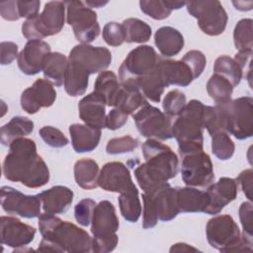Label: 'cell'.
Wrapping results in <instances>:
<instances>
[{"mask_svg": "<svg viewBox=\"0 0 253 253\" xmlns=\"http://www.w3.org/2000/svg\"><path fill=\"white\" fill-rule=\"evenodd\" d=\"M158 67L167 87L170 85L186 87L195 79L189 66L182 60L160 58Z\"/></svg>", "mask_w": 253, "mask_h": 253, "instance_id": "obj_24", "label": "cell"}, {"mask_svg": "<svg viewBox=\"0 0 253 253\" xmlns=\"http://www.w3.org/2000/svg\"><path fill=\"white\" fill-rule=\"evenodd\" d=\"M166 3L171 10H178L187 4V2L183 1H166Z\"/></svg>", "mask_w": 253, "mask_h": 253, "instance_id": "obj_56", "label": "cell"}, {"mask_svg": "<svg viewBox=\"0 0 253 253\" xmlns=\"http://www.w3.org/2000/svg\"><path fill=\"white\" fill-rule=\"evenodd\" d=\"M39 228L43 239L54 243L59 252L87 253L92 251V238L74 223L60 219L53 213L39 215Z\"/></svg>", "mask_w": 253, "mask_h": 253, "instance_id": "obj_3", "label": "cell"}, {"mask_svg": "<svg viewBox=\"0 0 253 253\" xmlns=\"http://www.w3.org/2000/svg\"><path fill=\"white\" fill-rule=\"evenodd\" d=\"M68 58L60 52H50L43 63L42 72L46 80L51 82L56 87H59L64 82V74L67 67Z\"/></svg>", "mask_w": 253, "mask_h": 253, "instance_id": "obj_33", "label": "cell"}, {"mask_svg": "<svg viewBox=\"0 0 253 253\" xmlns=\"http://www.w3.org/2000/svg\"><path fill=\"white\" fill-rule=\"evenodd\" d=\"M68 60L79 63L90 74H94L104 71L110 65L112 53L104 46H93L81 43L71 49Z\"/></svg>", "mask_w": 253, "mask_h": 253, "instance_id": "obj_16", "label": "cell"}, {"mask_svg": "<svg viewBox=\"0 0 253 253\" xmlns=\"http://www.w3.org/2000/svg\"><path fill=\"white\" fill-rule=\"evenodd\" d=\"M98 186L107 192L124 193L135 186L127 167L119 161L106 163L99 173Z\"/></svg>", "mask_w": 253, "mask_h": 253, "instance_id": "obj_19", "label": "cell"}, {"mask_svg": "<svg viewBox=\"0 0 253 253\" xmlns=\"http://www.w3.org/2000/svg\"><path fill=\"white\" fill-rule=\"evenodd\" d=\"M119 206L121 213L126 221L136 222L138 220L141 213V204L135 186L120 195Z\"/></svg>", "mask_w": 253, "mask_h": 253, "instance_id": "obj_35", "label": "cell"}, {"mask_svg": "<svg viewBox=\"0 0 253 253\" xmlns=\"http://www.w3.org/2000/svg\"><path fill=\"white\" fill-rule=\"evenodd\" d=\"M132 84L139 88L145 98L155 103L160 102L164 89L167 88V85L158 67V63L153 70H151Z\"/></svg>", "mask_w": 253, "mask_h": 253, "instance_id": "obj_30", "label": "cell"}, {"mask_svg": "<svg viewBox=\"0 0 253 253\" xmlns=\"http://www.w3.org/2000/svg\"><path fill=\"white\" fill-rule=\"evenodd\" d=\"M160 57L150 45H139L132 49L119 68L121 83H134L155 68Z\"/></svg>", "mask_w": 253, "mask_h": 253, "instance_id": "obj_13", "label": "cell"}, {"mask_svg": "<svg viewBox=\"0 0 253 253\" xmlns=\"http://www.w3.org/2000/svg\"><path fill=\"white\" fill-rule=\"evenodd\" d=\"M126 42H146L151 37L150 26L136 18H128L122 23Z\"/></svg>", "mask_w": 253, "mask_h": 253, "instance_id": "obj_37", "label": "cell"}, {"mask_svg": "<svg viewBox=\"0 0 253 253\" xmlns=\"http://www.w3.org/2000/svg\"><path fill=\"white\" fill-rule=\"evenodd\" d=\"M2 209L10 213L26 218H34L41 214V199L39 194L28 196L20 191L4 186L1 188Z\"/></svg>", "mask_w": 253, "mask_h": 253, "instance_id": "obj_15", "label": "cell"}, {"mask_svg": "<svg viewBox=\"0 0 253 253\" xmlns=\"http://www.w3.org/2000/svg\"><path fill=\"white\" fill-rule=\"evenodd\" d=\"M181 175L183 182L190 187H209L213 179L212 162L209 154L204 151L184 155Z\"/></svg>", "mask_w": 253, "mask_h": 253, "instance_id": "obj_14", "label": "cell"}, {"mask_svg": "<svg viewBox=\"0 0 253 253\" xmlns=\"http://www.w3.org/2000/svg\"><path fill=\"white\" fill-rule=\"evenodd\" d=\"M50 53V46L42 40L29 41L17 57L20 70L26 75H35L42 71L46 56Z\"/></svg>", "mask_w": 253, "mask_h": 253, "instance_id": "obj_20", "label": "cell"}, {"mask_svg": "<svg viewBox=\"0 0 253 253\" xmlns=\"http://www.w3.org/2000/svg\"><path fill=\"white\" fill-rule=\"evenodd\" d=\"M210 245L220 252L252 251V239L243 236L234 219L229 214L211 218L206 226Z\"/></svg>", "mask_w": 253, "mask_h": 253, "instance_id": "obj_5", "label": "cell"}, {"mask_svg": "<svg viewBox=\"0 0 253 253\" xmlns=\"http://www.w3.org/2000/svg\"><path fill=\"white\" fill-rule=\"evenodd\" d=\"M154 42L164 57L177 55L184 46L182 34L169 26L159 28L154 35Z\"/></svg>", "mask_w": 253, "mask_h": 253, "instance_id": "obj_28", "label": "cell"}, {"mask_svg": "<svg viewBox=\"0 0 253 253\" xmlns=\"http://www.w3.org/2000/svg\"><path fill=\"white\" fill-rule=\"evenodd\" d=\"M104 41L112 46H119L126 41L125 30L122 24L117 22H109L103 29Z\"/></svg>", "mask_w": 253, "mask_h": 253, "instance_id": "obj_45", "label": "cell"}, {"mask_svg": "<svg viewBox=\"0 0 253 253\" xmlns=\"http://www.w3.org/2000/svg\"><path fill=\"white\" fill-rule=\"evenodd\" d=\"M120 223L114 205L109 201H101L96 205L91 220L92 251L107 253L113 251L118 244L117 231Z\"/></svg>", "mask_w": 253, "mask_h": 253, "instance_id": "obj_7", "label": "cell"}, {"mask_svg": "<svg viewBox=\"0 0 253 253\" xmlns=\"http://www.w3.org/2000/svg\"><path fill=\"white\" fill-rule=\"evenodd\" d=\"M204 110L205 105L202 102L191 100L172 125L173 136L176 138L179 152L183 156L203 151Z\"/></svg>", "mask_w": 253, "mask_h": 253, "instance_id": "obj_4", "label": "cell"}, {"mask_svg": "<svg viewBox=\"0 0 253 253\" xmlns=\"http://www.w3.org/2000/svg\"><path fill=\"white\" fill-rule=\"evenodd\" d=\"M66 21L72 29L75 38L84 44L93 42L100 34L97 14L82 1H66Z\"/></svg>", "mask_w": 253, "mask_h": 253, "instance_id": "obj_11", "label": "cell"}, {"mask_svg": "<svg viewBox=\"0 0 253 253\" xmlns=\"http://www.w3.org/2000/svg\"><path fill=\"white\" fill-rule=\"evenodd\" d=\"M34 130V122L25 117H14L0 129L1 143L10 145L14 140L25 137Z\"/></svg>", "mask_w": 253, "mask_h": 253, "instance_id": "obj_32", "label": "cell"}, {"mask_svg": "<svg viewBox=\"0 0 253 253\" xmlns=\"http://www.w3.org/2000/svg\"><path fill=\"white\" fill-rule=\"evenodd\" d=\"M73 149L78 153L93 151L99 144L101 129L87 125L73 124L69 126Z\"/></svg>", "mask_w": 253, "mask_h": 253, "instance_id": "obj_27", "label": "cell"}, {"mask_svg": "<svg viewBox=\"0 0 253 253\" xmlns=\"http://www.w3.org/2000/svg\"><path fill=\"white\" fill-rule=\"evenodd\" d=\"M55 99L56 91L53 84L46 79L40 78L22 93L21 107L26 113L32 115L38 113L42 108L52 106Z\"/></svg>", "mask_w": 253, "mask_h": 253, "instance_id": "obj_17", "label": "cell"}, {"mask_svg": "<svg viewBox=\"0 0 253 253\" xmlns=\"http://www.w3.org/2000/svg\"><path fill=\"white\" fill-rule=\"evenodd\" d=\"M90 73L79 63L68 60L64 74V89L69 96L77 97L85 94L89 84Z\"/></svg>", "mask_w": 253, "mask_h": 253, "instance_id": "obj_29", "label": "cell"}, {"mask_svg": "<svg viewBox=\"0 0 253 253\" xmlns=\"http://www.w3.org/2000/svg\"><path fill=\"white\" fill-rule=\"evenodd\" d=\"M239 218L243 228L242 235L252 239L253 232V207L251 202H244L239 208Z\"/></svg>", "mask_w": 253, "mask_h": 253, "instance_id": "obj_48", "label": "cell"}, {"mask_svg": "<svg viewBox=\"0 0 253 253\" xmlns=\"http://www.w3.org/2000/svg\"><path fill=\"white\" fill-rule=\"evenodd\" d=\"M145 162L134 170L136 181L144 193L153 191L176 177L179 160L177 154L166 144L148 138L141 146Z\"/></svg>", "mask_w": 253, "mask_h": 253, "instance_id": "obj_2", "label": "cell"}, {"mask_svg": "<svg viewBox=\"0 0 253 253\" xmlns=\"http://www.w3.org/2000/svg\"><path fill=\"white\" fill-rule=\"evenodd\" d=\"M237 183L235 179L222 177L216 183L211 184L208 187L207 193L210 198V203L204 212L208 214H216L236 199Z\"/></svg>", "mask_w": 253, "mask_h": 253, "instance_id": "obj_21", "label": "cell"}, {"mask_svg": "<svg viewBox=\"0 0 253 253\" xmlns=\"http://www.w3.org/2000/svg\"><path fill=\"white\" fill-rule=\"evenodd\" d=\"M41 2L38 0L35 1H19L18 0V9L20 18L29 19L37 14H39V9Z\"/></svg>", "mask_w": 253, "mask_h": 253, "instance_id": "obj_54", "label": "cell"}, {"mask_svg": "<svg viewBox=\"0 0 253 253\" xmlns=\"http://www.w3.org/2000/svg\"><path fill=\"white\" fill-rule=\"evenodd\" d=\"M127 122V115L115 108L106 117V127L115 130L122 127Z\"/></svg>", "mask_w": 253, "mask_h": 253, "instance_id": "obj_49", "label": "cell"}, {"mask_svg": "<svg viewBox=\"0 0 253 253\" xmlns=\"http://www.w3.org/2000/svg\"><path fill=\"white\" fill-rule=\"evenodd\" d=\"M121 84L113 71L104 70L99 73L94 84V92L100 95L107 106L113 107Z\"/></svg>", "mask_w": 253, "mask_h": 253, "instance_id": "obj_34", "label": "cell"}, {"mask_svg": "<svg viewBox=\"0 0 253 253\" xmlns=\"http://www.w3.org/2000/svg\"><path fill=\"white\" fill-rule=\"evenodd\" d=\"M39 196L44 212L53 214L66 212L73 202V192L65 186H53Z\"/></svg>", "mask_w": 253, "mask_h": 253, "instance_id": "obj_23", "label": "cell"}, {"mask_svg": "<svg viewBox=\"0 0 253 253\" xmlns=\"http://www.w3.org/2000/svg\"><path fill=\"white\" fill-rule=\"evenodd\" d=\"M186 96L178 89H174L164 97L162 107L164 114L168 117H176L181 114L186 106Z\"/></svg>", "mask_w": 253, "mask_h": 253, "instance_id": "obj_41", "label": "cell"}, {"mask_svg": "<svg viewBox=\"0 0 253 253\" xmlns=\"http://www.w3.org/2000/svg\"><path fill=\"white\" fill-rule=\"evenodd\" d=\"M176 198L180 212H204L210 203L207 191H201L190 186L177 187Z\"/></svg>", "mask_w": 253, "mask_h": 253, "instance_id": "obj_25", "label": "cell"}, {"mask_svg": "<svg viewBox=\"0 0 253 253\" xmlns=\"http://www.w3.org/2000/svg\"><path fill=\"white\" fill-rule=\"evenodd\" d=\"M99 173V165L93 159H79L74 164L75 182L82 189L93 190L97 188Z\"/></svg>", "mask_w": 253, "mask_h": 253, "instance_id": "obj_31", "label": "cell"}, {"mask_svg": "<svg viewBox=\"0 0 253 253\" xmlns=\"http://www.w3.org/2000/svg\"><path fill=\"white\" fill-rule=\"evenodd\" d=\"M141 11L154 20H163L170 16L172 10L166 1L161 0H142L139 2Z\"/></svg>", "mask_w": 253, "mask_h": 253, "instance_id": "obj_42", "label": "cell"}, {"mask_svg": "<svg viewBox=\"0 0 253 253\" xmlns=\"http://www.w3.org/2000/svg\"><path fill=\"white\" fill-rule=\"evenodd\" d=\"M213 71L215 74L221 75L227 79L233 88L240 83L243 76V72L240 66L233 58L227 55H220L215 59Z\"/></svg>", "mask_w": 253, "mask_h": 253, "instance_id": "obj_38", "label": "cell"}, {"mask_svg": "<svg viewBox=\"0 0 253 253\" xmlns=\"http://www.w3.org/2000/svg\"><path fill=\"white\" fill-rule=\"evenodd\" d=\"M252 169H246L242 171L238 177L235 179L237 185L240 186V189L242 190L243 194L246 196V198L251 202L253 200L252 198Z\"/></svg>", "mask_w": 253, "mask_h": 253, "instance_id": "obj_53", "label": "cell"}, {"mask_svg": "<svg viewBox=\"0 0 253 253\" xmlns=\"http://www.w3.org/2000/svg\"><path fill=\"white\" fill-rule=\"evenodd\" d=\"M251 57H252V49L249 50H241L238 51L235 56H234V60L236 61V63L240 66V68L242 69V72H247L246 75V79L249 82V85L251 86Z\"/></svg>", "mask_w": 253, "mask_h": 253, "instance_id": "obj_52", "label": "cell"}, {"mask_svg": "<svg viewBox=\"0 0 253 253\" xmlns=\"http://www.w3.org/2000/svg\"><path fill=\"white\" fill-rule=\"evenodd\" d=\"M3 174L12 182H20L28 188H40L49 180V170L38 154L33 139L21 137L9 145L3 162Z\"/></svg>", "mask_w": 253, "mask_h": 253, "instance_id": "obj_1", "label": "cell"}, {"mask_svg": "<svg viewBox=\"0 0 253 253\" xmlns=\"http://www.w3.org/2000/svg\"><path fill=\"white\" fill-rule=\"evenodd\" d=\"M142 227L152 228L161 221H170L180 212L177 206L176 188L167 182L159 188L142 194Z\"/></svg>", "mask_w": 253, "mask_h": 253, "instance_id": "obj_8", "label": "cell"}, {"mask_svg": "<svg viewBox=\"0 0 253 253\" xmlns=\"http://www.w3.org/2000/svg\"><path fill=\"white\" fill-rule=\"evenodd\" d=\"M96 205L97 204L92 199H83L77 203L74 208V216L76 221L82 226H88L91 223Z\"/></svg>", "mask_w": 253, "mask_h": 253, "instance_id": "obj_46", "label": "cell"}, {"mask_svg": "<svg viewBox=\"0 0 253 253\" xmlns=\"http://www.w3.org/2000/svg\"><path fill=\"white\" fill-rule=\"evenodd\" d=\"M183 62H185L189 68L191 69L194 78H198L204 71L206 64H207V59L204 53L200 50H190L188 51L183 58L181 59Z\"/></svg>", "mask_w": 253, "mask_h": 253, "instance_id": "obj_47", "label": "cell"}, {"mask_svg": "<svg viewBox=\"0 0 253 253\" xmlns=\"http://www.w3.org/2000/svg\"><path fill=\"white\" fill-rule=\"evenodd\" d=\"M0 14L4 20L18 21L20 19L18 0L3 1L0 3Z\"/></svg>", "mask_w": 253, "mask_h": 253, "instance_id": "obj_51", "label": "cell"}, {"mask_svg": "<svg viewBox=\"0 0 253 253\" xmlns=\"http://www.w3.org/2000/svg\"><path fill=\"white\" fill-rule=\"evenodd\" d=\"M0 233L3 245L17 249L27 246L34 240L36 228L17 217L3 215L0 218Z\"/></svg>", "mask_w": 253, "mask_h": 253, "instance_id": "obj_18", "label": "cell"}, {"mask_svg": "<svg viewBox=\"0 0 253 253\" xmlns=\"http://www.w3.org/2000/svg\"><path fill=\"white\" fill-rule=\"evenodd\" d=\"M1 57L0 62L2 65L12 63V61L18 57V45L13 42H2L0 44Z\"/></svg>", "mask_w": 253, "mask_h": 253, "instance_id": "obj_50", "label": "cell"}, {"mask_svg": "<svg viewBox=\"0 0 253 253\" xmlns=\"http://www.w3.org/2000/svg\"><path fill=\"white\" fill-rule=\"evenodd\" d=\"M106 102L94 91L83 99L78 104L79 117L85 125L96 128L106 127Z\"/></svg>", "mask_w": 253, "mask_h": 253, "instance_id": "obj_22", "label": "cell"}, {"mask_svg": "<svg viewBox=\"0 0 253 253\" xmlns=\"http://www.w3.org/2000/svg\"><path fill=\"white\" fill-rule=\"evenodd\" d=\"M252 19H242L237 22L233 31V41L238 51L252 49Z\"/></svg>", "mask_w": 253, "mask_h": 253, "instance_id": "obj_39", "label": "cell"}, {"mask_svg": "<svg viewBox=\"0 0 253 253\" xmlns=\"http://www.w3.org/2000/svg\"><path fill=\"white\" fill-rule=\"evenodd\" d=\"M190 15L198 20L200 29L209 36H218L222 34L227 24V14L218 1L199 0L186 4Z\"/></svg>", "mask_w": 253, "mask_h": 253, "instance_id": "obj_10", "label": "cell"}, {"mask_svg": "<svg viewBox=\"0 0 253 253\" xmlns=\"http://www.w3.org/2000/svg\"><path fill=\"white\" fill-rule=\"evenodd\" d=\"M146 104H148L146 98L137 86L132 83H121L113 107L128 116L133 115Z\"/></svg>", "mask_w": 253, "mask_h": 253, "instance_id": "obj_26", "label": "cell"}, {"mask_svg": "<svg viewBox=\"0 0 253 253\" xmlns=\"http://www.w3.org/2000/svg\"><path fill=\"white\" fill-rule=\"evenodd\" d=\"M181 251H198V249L186 243H176L170 248V252H181Z\"/></svg>", "mask_w": 253, "mask_h": 253, "instance_id": "obj_55", "label": "cell"}, {"mask_svg": "<svg viewBox=\"0 0 253 253\" xmlns=\"http://www.w3.org/2000/svg\"><path fill=\"white\" fill-rule=\"evenodd\" d=\"M138 146V140L130 135L115 137L108 141L106 152L108 154H122L131 152Z\"/></svg>", "mask_w": 253, "mask_h": 253, "instance_id": "obj_43", "label": "cell"}, {"mask_svg": "<svg viewBox=\"0 0 253 253\" xmlns=\"http://www.w3.org/2000/svg\"><path fill=\"white\" fill-rule=\"evenodd\" d=\"M235 145L226 131H217L211 135V151L220 160L232 157Z\"/></svg>", "mask_w": 253, "mask_h": 253, "instance_id": "obj_40", "label": "cell"}, {"mask_svg": "<svg viewBox=\"0 0 253 253\" xmlns=\"http://www.w3.org/2000/svg\"><path fill=\"white\" fill-rule=\"evenodd\" d=\"M132 118L138 131L144 137L157 140H166L174 137L170 117L156 107L146 104L135 112Z\"/></svg>", "mask_w": 253, "mask_h": 253, "instance_id": "obj_12", "label": "cell"}, {"mask_svg": "<svg viewBox=\"0 0 253 253\" xmlns=\"http://www.w3.org/2000/svg\"><path fill=\"white\" fill-rule=\"evenodd\" d=\"M65 8V3L61 1L45 3L41 14L26 19L23 23V36L29 41H33L58 34L64 25Z\"/></svg>", "mask_w": 253, "mask_h": 253, "instance_id": "obj_9", "label": "cell"}, {"mask_svg": "<svg viewBox=\"0 0 253 253\" xmlns=\"http://www.w3.org/2000/svg\"><path fill=\"white\" fill-rule=\"evenodd\" d=\"M39 133L42 140L50 147L60 148L68 144L67 137L62 133L61 130L56 127L45 126L39 130Z\"/></svg>", "mask_w": 253, "mask_h": 253, "instance_id": "obj_44", "label": "cell"}, {"mask_svg": "<svg viewBox=\"0 0 253 253\" xmlns=\"http://www.w3.org/2000/svg\"><path fill=\"white\" fill-rule=\"evenodd\" d=\"M222 129L237 139H246L253 134V99L240 97L224 104L215 105Z\"/></svg>", "mask_w": 253, "mask_h": 253, "instance_id": "obj_6", "label": "cell"}, {"mask_svg": "<svg viewBox=\"0 0 253 253\" xmlns=\"http://www.w3.org/2000/svg\"><path fill=\"white\" fill-rule=\"evenodd\" d=\"M108 2H103V1H85V4L90 7V8H99L104 5H106Z\"/></svg>", "mask_w": 253, "mask_h": 253, "instance_id": "obj_57", "label": "cell"}, {"mask_svg": "<svg viewBox=\"0 0 253 253\" xmlns=\"http://www.w3.org/2000/svg\"><path fill=\"white\" fill-rule=\"evenodd\" d=\"M207 91L216 104H224L231 100L233 86L227 79L214 73L207 83Z\"/></svg>", "mask_w": 253, "mask_h": 253, "instance_id": "obj_36", "label": "cell"}]
</instances>
